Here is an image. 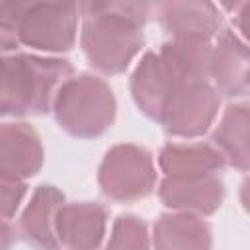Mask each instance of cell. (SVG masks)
<instances>
[{
  "instance_id": "2e32d148",
  "label": "cell",
  "mask_w": 250,
  "mask_h": 250,
  "mask_svg": "<svg viewBox=\"0 0 250 250\" xmlns=\"http://www.w3.org/2000/svg\"><path fill=\"white\" fill-rule=\"evenodd\" d=\"M213 145L225 160L240 170H250V102L230 104L213 131Z\"/></svg>"
},
{
  "instance_id": "9c48e42d",
  "label": "cell",
  "mask_w": 250,
  "mask_h": 250,
  "mask_svg": "<svg viewBox=\"0 0 250 250\" xmlns=\"http://www.w3.org/2000/svg\"><path fill=\"white\" fill-rule=\"evenodd\" d=\"M176 82L162 57L146 51L131 74V96L148 119L160 123Z\"/></svg>"
},
{
  "instance_id": "44dd1931",
  "label": "cell",
  "mask_w": 250,
  "mask_h": 250,
  "mask_svg": "<svg viewBox=\"0 0 250 250\" xmlns=\"http://www.w3.org/2000/svg\"><path fill=\"white\" fill-rule=\"evenodd\" d=\"M240 203H242L244 211L250 215V176L240 186Z\"/></svg>"
},
{
  "instance_id": "8fae6325",
  "label": "cell",
  "mask_w": 250,
  "mask_h": 250,
  "mask_svg": "<svg viewBox=\"0 0 250 250\" xmlns=\"http://www.w3.org/2000/svg\"><path fill=\"white\" fill-rule=\"evenodd\" d=\"M62 205H64V193L59 188L51 184L37 186L20 217L18 223L20 236L35 250H59L61 242L57 238L55 221Z\"/></svg>"
},
{
  "instance_id": "e0dca14e",
  "label": "cell",
  "mask_w": 250,
  "mask_h": 250,
  "mask_svg": "<svg viewBox=\"0 0 250 250\" xmlns=\"http://www.w3.org/2000/svg\"><path fill=\"white\" fill-rule=\"evenodd\" d=\"M158 55L162 57V61L178 82L211 80V41L170 39L160 47Z\"/></svg>"
},
{
  "instance_id": "ac0fdd59",
  "label": "cell",
  "mask_w": 250,
  "mask_h": 250,
  "mask_svg": "<svg viewBox=\"0 0 250 250\" xmlns=\"http://www.w3.org/2000/svg\"><path fill=\"white\" fill-rule=\"evenodd\" d=\"M104 250H150L146 223L135 215H119Z\"/></svg>"
},
{
  "instance_id": "5b68a950",
  "label": "cell",
  "mask_w": 250,
  "mask_h": 250,
  "mask_svg": "<svg viewBox=\"0 0 250 250\" xmlns=\"http://www.w3.org/2000/svg\"><path fill=\"white\" fill-rule=\"evenodd\" d=\"M98 184L104 195L121 203L150 195L156 186L152 154L139 145H115L100 164Z\"/></svg>"
},
{
  "instance_id": "8992f818",
  "label": "cell",
  "mask_w": 250,
  "mask_h": 250,
  "mask_svg": "<svg viewBox=\"0 0 250 250\" xmlns=\"http://www.w3.org/2000/svg\"><path fill=\"white\" fill-rule=\"evenodd\" d=\"M219 104L221 96L209 80L176 82L160 123L172 137L195 139L213 125Z\"/></svg>"
},
{
  "instance_id": "d6986e66",
  "label": "cell",
  "mask_w": 250,
  "mask_h": 250,
  "mask_svg": "<svg viewBox=\"0 0 250 250\" xmlns=\"http://www.w3.org/2000/svg\"><path fill=\"white\" fill-rule=\"evenodd\" d=\"M0 191H2V219L10 221L16 215L20 203L23 201V197L27 193V184H25V180L2 178Z\"/></svg>"
},
{
  "instance_id": "277c9868",
  "label": "cell",
  "mask_w": 250,
  "mask_h": 250,
  "mask_svg": "<svg viewBox=\"0 0 250 250\" xmlns=\"http://www.w3.org/2000/svg\"><path fill=\"white\" fill-rule=\"evenodd\" d=\"M115 109L113 90L104 78L94 74L70 76L53 102L59 127L78 139H96L109 131Z\"/></svg>"
},
{
  "instance_id": "3957f363",
  "label": "cell",
  "mask_w": 250,
  "mask_h": 250,
  "mask_svg": "<svg viewBox=\"0 0 250 250\" xmlns=\"http://www.w3.org/2000/svg\"><path fill=\"white\" fill-rule=\"evenodd\" d=\"M72 76V64L59 57L12 53L2 59L0 111L4 117L41 115L53 109L61 86Z\"/></svg>"
},
{
  "instance_id": "5bb4252c",
  "label": "cell",
  "mask_w": 250,
  "mask_h": 250,
  "mask_svg": "<svg viewBox=\"0 0 250 250\" xmlns=\"http://www.w3.org/2000/svg\"><path fill=\"white\" fill-rule=\"evenodd\" d=\"M225 164L221 150L207 143H168L158 152V166L164 178L219 176Z\"/></svg>"
},
{
  "instance_id": "ba28073f",
  "label": "cell",
  "mask_w": 250,
  "mask_h": 250,
  "mask_svg": "<svg viewBox=\"0 0 250 250\" xmlns=\"http://www.w3.org/2000/svg\"><path fill=\"white\" fill-rule=\"evenodd\" d=\"M55 229L66 250H98L107 229V209L94 201L64 203L57 213Z\"/></svg>"
},
{
  "instance_id": "7a4b0ae2",
  "label": "cell",
  "mask_w": 250,
  "mask_h": 250,
  "mask_svg": "<svg viewBox=\"0 0 250 250\" xmlns=\"http://www.w3.org/2000/svg\"><path fill=\"white\" fill-rule=\"evenodd\" d=\"M80 4L2 2L0 43L8 55L20 45L45 53H66L76 43Z\"/></svg>"
},
{
  "instance_id": "9a60e30c",
  "label": "cell",
  "mask_w": 250,
  "mask_h": 250,
  "mask_svg": "<svg viewBox=\"0 0 250 250\" xmlns=\"http://www.w3.org/2000/svg\"><path fill=\"white\" fill-rule=\"evenodd\" d=\"M154 250H211L213 232L203 217L189 213H166L152 229Z\"/></svg>"
},
{
  "instance_id": "6da1fadb",
  "label": "cell",
  "mask_w": 250,
  "mask_h": 250,
  "mask_svg": "<svg viewBox=\"0 0 250 250\" xmlns=\"http://www.w3.org/2000/svg\"><path fill=\"white\" fill-rule=\"evenodd\" d=\"M154 6L146 2H84L80 47L104 74L125 72L145 43L143 27Z\"/></svg>"
},
{
  "instance_id": "4fadbf2b",
  "label": "cell",
  "mask_w": 250,
  "mask_h": 250,
  "mask_svg": "<svg viewBox=\"0 0 250 250\" xmlns=\"http://www.w3.org/2000/svg\"><path fill=\"white\" fill-rule=\"evenodd\" d=\"M154 12L172 39L211 41L221 29V12L211 2H162Z\"/></svg>"
},
{
  "instance_id": "30bf717a",
  "label": "cell",
  "mask_w": 250,
  "mask_h": 250,
  "mask_svg": "<svg viewBox=\"0 0 250 250\" xmlns=\"http://www.w3.org/2000/svg\"><path fill=\"white\" fill-rule=\"evenodd\" d=\"M43 145L37 131L23 121L4 123L0 131V176L27 180L43 166Z\"/></svg>"
},
{
  "instance_id": "7c38bea8",
  "label": "cell",
  "mask_w": 250,
  "mask_h": 250,
  "mask_svg": "<svg viewBox=\"0 0 250 250\" xmlns=\"http://www.w3.org/2000/svg\"><path fill=\"white\" fill-rule=\"evenodd\" d=\"M160 201L176 213H189L197 217L213 215L225 197V184L221 176L205 178H164L158 186Z\"/></svg>"
},
{
  "instance_id": "52a82bcc",
  "label": "cell",
  "mask_w": 250,
  "mask_h": 250,
  "mask_svg": "<svg viewBox=\"0 0 250 250\" xmlns=\"http://www.w3.org/2000/svg\"><path fill=\"white\" fill-rule=\"evenodd\" d=\"M211 80L215 90L227 98L250 94V45L230 29H221L213 45Z\"/></svg>"
},
{
  "instance_id": "ffe728a7",
  "label": "cell",
  "mask_w": 250,
  "mask_h": 250,
  "mask_svg": "<svg viewBox=\"0 0 250 250\" xmlns=\"http://www.w3.org/2000/svg\"><path fill=\"white\" fill-rule=\"evenodd\" d=\"M225 8L234 12V25L240 31V35L250 43V2L232 4V6H225Z\"/></svg>"
}]
</instances>
